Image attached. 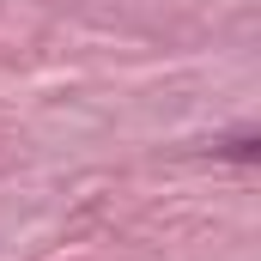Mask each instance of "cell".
Here are the masks:
<instances>
[]
</instances>
